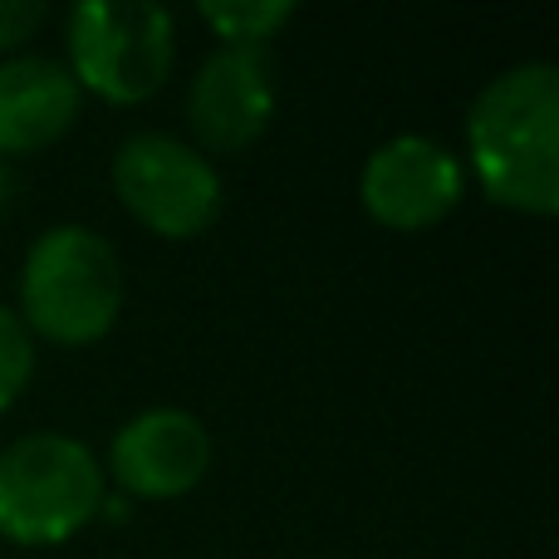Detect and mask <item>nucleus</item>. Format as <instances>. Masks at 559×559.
Returning <instances> with one entry per match:
<instances>
[{"label": "nucleus", "instance_id": "obj_3", "mask_svg": "<svg viewBox=\"0 0 559 559\" xmlns=\"http://www.w3.org/2000/svg\"><path fill=\"white\" fill-rule=\"evenodd\" d=\"M108 476L88 442L69 432H25L0 452V535L25 550L74 540L98 521Z\"/></svg>", "mask_w": 559, "mask_h": 559}, {"label": "nucleus", "instance_id": "obj_8", "mask_svg": "<svg viewBox=\"0 0 559 559\" xmlns=\"http://www.w3.org/2000/svg\"><path fill=\"white\" fill-rule=\"evenodd\" d=\"M275 69L265 49L222 45L202 59L187 88V128L197 153H246L275 118Z\"/></svg>", "mask_w": 559, "mask_h": 559}, {"label": "nucleus", "instance_id": "obj_5", "mask_svg": "<svg viewBox=\"0 0 559 559\" xmlns=\"http://www.w3.org/2000/svg\"><path fill=\"white\" fill-rule=\"evenodd\" d=\"M114 197L143 231L192 241L216 226L226 202L222 173L206 153L173 133H128L114 153Z\"/></svg>", "mask_w": 559, "mask_h": 559}, {"label": "nucleus", "instance_id": "obj_7", "mask_svg": "<svg viewBox=\"0 0 559 559\" xmlns=\"http://www.w3.org/2000/svg\"><path fill=\"white\" fill-rule=\"evenodd\" d=\"M212 472V432L187 407H147L108 442V481L128 501H177Z\"/></svg>", "mask_w": 559, "mask_h": 559}, {"label": "nucleus", "instance_id": "obj_12", "mask_svg": "<svg viewBox=\"0 0 559 559\" xmlns=\"http://www.w3.org/2000/svg\"><path fill=\"white\" fill-rule=\"evenodd\" d=\"M45 20L49 10L39 0H0V49H20Z\"/></svg>", "mask_w": 559, "mask_h": 559}, {"label": "nucleus", "instance_id": "obj_4", "mask_svg": "<svg viewBox=\"0 0 559 559\" xmlns=\"http://www.w3.org/2000/svg\"><path fill=\"white\" fill-rule=\"evenodd\" d=\"M69 74L104 104H147L177 59V20L157 0H79L64 20Z\"/></svg>", "mask_w": 559, "mask_h": 559}, {"label": "nucleus", "instance_id": "obj_6", "mask_svg": "<svg viewBox=\"0 0 559 559\" xmlns=\"http://www.w3.org/2000/svg\"><path fill=\"white\" fill-rule=\"evenodd\" d=\"M466 197V167L447 143L427 133H397L364 157L358 202L388 231H427L447 222Z\"/></svg>", "mask_w": 559, "mask_h": 559}, {"label": "nucleus", "instance_id": "obj_1", "mask_svg": "<svg viewBox=\"0 0 559 559\" xmlns=\"http://www.w3.org/2000/svg\"><path fill=\"white\" fill-rule=\"evenodd\" d=\"M466 157L496 206L525 216L559 212V69L550 59H521L476 94Z\"/></svg>", "mask_w": 559, "mask_h": 559}, {"label": "nucleus", "instance_id": "obj_11", "mask_svg": "<svg viewBox=\"0 0 559 559\" xmlns=\"http://www.w3.org/2000/svg\"><path fill=\"white\" fill-rule=\"evenodd\" d=\"M35 378V334L10 305H0V413L20 403V393Z\"/></svg>", "mask_w": 559, "mask_h": 559}, {"label": "nucleus", "instance_id": "obj_9", "mask_svg": "<svg viewBox=\"0 0 559 559\" xmlns=\"http://www.w3.org/2000/svg\"><path fill=\"white\" fill-rule=\"evenodd\" d=\"M84 88L49 55L0 59V157H29L79 123Z\"/></svg>", "mask_w": 559, "mask_h": 559}, {"label": "nucleus", "instance_id": "obj_10", "mask_svg": "<svg viewBox=\"0 0 559 559\" xmlns=\"http://www.w3.org/2000/svg\"><path fill=\"white\" fill-rule=\"evenodd\" d=\"M197 15L236 49H265V39H275L280 29L295 20L289 0H202Z\"/></svg>", "mask_w": 559, "mask_h": 559}, {"label": "nucleus", "instance_id": "obj_13", "mask_svg": "<svg viewBox=\"0 0 559 559\" xmlns=\"http://www.w3.org/2000/svg\"><path fill=\"white\" fill-rule=\"evenodd\" d=\"M10 192H15V173H10V163L0 157V206L10 202Z\"/></svg>", "mask_w": 559, "mask_h": 559}, {"label": "nucleus", "instance_id": "obj_2", "mask_svg": "<svg viewBox=\"0 0 559 559\" xmlns=\"http://www.w3.org/2000/svg\"><path fill=\"white\" fill-rule=\"evenodd\" d=\"M123 261L94 226L59 222L39 231L20 265V309L25 329L49 344H98L123 314Z\"/></svg>", "mask_w": 559, "mask_h": 559}]
</instances>
